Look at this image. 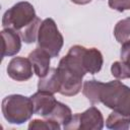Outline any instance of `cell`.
<instances>
[{
    "mask_svg": "<svg viewBox=\"0 0 130 130\" xmlns=\"http://www.w3.org/2000/svg\"><path fill=\"white\" fill-rule=\"evenodd\" d=\"M83 46H72L67 55L62 57L59 61L57 71L61 83L60 93L65 96L76 95L82 86V78L87 73L82 64V50Z\"/></svg>",
    "mask_w": 130,
    "mask_h": 130,
    "instance_id": "6da1fadb",
    "label": "cell"
},
{
    "mask_svg": "<svg viewBox=\"0 0 130 130\" xmlns=\"http://www.w3.org/2000/svg\"><path fill=\"white\" fill-rule=\"evenodd\" d=\"M123 115L130 116V87L119 80L96 83V104Z\"/></svg>",
    "mask_w": 130,
    "mask_h": 130,
    "instance_id": "7a4b0ae2",
    "label": "cell"
},
{
    "mask_svg": "<svg viewBox=\"0 0 130 130\" xmlns=\"http://www.w3.org/2000/svg\"><path fill=\"white\" fill-rule=\"evenodd\" d=\"M4 119L10 124L20 125L27 122L35 114L30 98L22 94H9L2 101L1 106Z\"/></svg>",
    "mask_w": 130,
    "mask_h": 130,
    "instance_id": "3957f363",
    "label": "cell"
},
{
    "mask_svg": "<svg viewBox=\"0 0 130 130\" xmlns=\"http://www.w3.org/2000/svg\"><path fill=\"white\" fill-rule=\"evenodd\" d=\"M37 17L35 7L26 1H20L7 9L2 17V26L11 28L18 34Z\"/></svg>",
    "mask_w": 130,
    "mask_h": 130,
    "instance_id": "277c9868",
    "label": "cell"
},
{
    "mask_svg": "<svg viewBox=\"0 0 130 130\" xmlns=\"http://www.w3.org/2000/svg\"><path fill=\"white\" fill-rule=\"evenodd\" d=\"M64 44V39L53 18H46L42 21L39 34L38 45L45 50L52 58L59 55Z\"/></svg>",
    "mask_w": 130,
    "mask_h": 130,
    "instance_id": "5b68a950",
    "label": "cell"
},
{
    "mask_svg": "<svg viewBox=\"0 0 130 130\" xmlns=\"http://www.w3.org/2000/svg\"><path fill=\"white\" fill-rule=\"evenodd\" d=\"M104 127V117L102 112L95 108L90 107L83 113L74 114L71 120L63 126L65 130H101Z\"/></svg>",
    "mask_w": 130,
    "mask_h": 130,
    "instance_id": "8992f818",
    "label": "cell"
},
{
    "mask_svg": "<svg viewBox=\"0 0 130 130\" xmlns=\"http://www.w3.org/2000/svg\"><path fill=\"white\" fill-rule=\"evenodd\" d=\"M8 76L16 81H26L32 77V65L28 58L13 57L7 65Z\"/></svg>",
    "mask_w": 130,
    "mask_h": 130,
    "instance_id": "52a82bcc",
    "label": "cell"
},
{
    "mask_svg": "<svg viewBox=\"0 0 130 130\" xmlns=\"http://www.w3.org/2000/svg\"><path fill=\"white\" fill-rule=\"evenodd\" d=\"M30 99L34 104L35 114L40 115L44 118H46L52 112L58 102L55 99L54 93L44 90H38L30 96Z\"/></svg>",
    "mask_w": 130,
    "mask_h": 130,
    "instance_id": "ba28073f",
    "label": "cell"
},
{
    "mask_svg": "<svg viewBox=\"0 0 130 130\" xmlns=\"http://www.w3.org/2000/svg\"><path fill=\"white\" fill-rule=\"evenodd\" d=\"M2 37V58L15 56L21 49V37L20 35L11 29L4 28L1 31Z\"/></svg>",
    "mask_w": 130,
    "mask_h": 130,
    "instance_id": "9c48e42d",
    "label": "cell"
},
{
    "mask_svg": "<svg viewBox=\"0 0 130 130\" xmlns=\"http://www.w3.org/2000/svg\"><path fill=\"white\" fill-rule=\"evenodd\" d=\"M51 56L40 47L36 48L28 54V59L34 67L35 73L40 77H45L50 70Z\"/></svg>",
    "mask_w": 130,
    "mask_h": 130,
    "instance_id": "30bf717a",
    "label": "cell"
},
{
    "mask_svg": "<svg viewBox=\"0 0 130 130\" xmlns=\"http://www.w3.org/2000/svg\"><path fill=\"white\" fill-rule=\"evenodd\" d=\"M81 59L84 69L89 74H95L100 72L104 64L103 54L96 48L87 49L84 47L82 51Z\"/></svg>",
    "mask_w": 130,
    "mask_h": 130,
    "instance_id": "8fae6325",
    "label": "cell"
},
{
    "mask_svg": "<svg viewBox=\"0 0 130 130\" xmlns=\"http://www.w3.org/2000/svg\"><path fill=\"white\" fill-rule=\"evenodd\" d=\"M61 83L58 75L57 68H50L48 74L45 77L40 78L38 82V90H44L51 93L59 92Z\"/></svg>",
    "mask_w": 130,
    "mask_h": 130,
    "instance_id": "7c38bea8",
    "label": "cell"
},
{
    "mask_svg": "<svg viewBox=\"0 0 130 130\" xmlns=\"http://www.w3.org/2000/svg\"><path fill=\"white\" fill-rule=\"evenodd\" d=\"M72 116L73 115H72L71 109L67 105H65L61 102H57V104L54 107V109L52 110V112L45 119H50L52 121L59 123L60 125L65 126L71 120Z\"/></svg>",
    "mask_w": 130,
    "mask_h": 130,
    "instance_id": "4fadbf2b",
    "label": "cell"
},
{
    "mask_svg": "<svg viewBox=\"0 0 130 130\" xmlns=\"http://www.w3.org/2000/svg\"><path fill=\"white\" fill-rule=\"evenodd\" d=\"M106 126L113 130H127L130 128V116L113 111L106 120Z\"/></svg>",
    "mask_w": 130,
    "mask_h": 130,
    "instance_id": "5bb4252c",
    "label": "cell"
},
{
    "mask_svg": "<svg viewBox=\"0 0 130 130\" xmlns=\"http://www.w3.org/2000/svg\"><path fill=\"white\" fill-rule=\"evenodd\" d=\"M42 21L43 20H41V18H39L37 16L36 19L30 24H28L26 27H24L19 32L21 40L24 43L31 44V43H35L36 41H38V34H39V29H40Z\"/></svg>",
    "mask_w": 130,
    "mask_h": 130,
    "instance_id": "9a60e30c",
    "label": "cell"
},
{
    "mask_svg": "<svg viewBox=\"0 0 130 130\" xmlns=\"http://www.w3.org/2000/svg\"><path fill=\"white\" fill-rule=\"evenodd\" d=\"M114 36L118 43L123 44L130 40V17L119 20L114 27Z\"/></svg>",
    "mask_w": 130,
    "mask_h": 130,
    "instance_id": "2e32d148",
    "label": "cell"
},
{
    "mask_svg": "<svg viewBox=\"0 0 130 130\" xmlns=\"http://www.w3.org/2000/svg\"><path fill=\"white\" fill-rule=\"evenodd\" d=\"M112 75L117 79L130 78V65L124 61H115L111 66Z\"/></svg>",
    "mask_w": 130,
    "mask_h": 130,
    "instance_id": "e0dca14e",
    "label": "cell"
},
{
    "mask_svg": "<svg viewBox=\"0 0 130 130\" xmlns=\"http://www.w3.org/2000/svg\"><path fill=\"white\" fill-rule=\"evenodd\" d=\"M28 129L34 130V129H45V130H60L61 126L59 123L52 121L50 119H34L29 122L28 124Z\"/></svg>",
    "mask_w": 130,
    "mask_h": 130,
    "instance_id": "ac0fdd59",
    "label": "cell"
},
{
    "mask_svg": "<svg viewBox=\"0 0 130 130\" xmlns=\"http://www.w3.org/2000/svg\"><path fill=\"white\" fill-rule=\"evenodd\" d=\"M108 4L112 9L119 12L130 10V0H109Z\"/></svg>",
    "mask_w": 130,
    "mask_h": 130,
    "instance_id": "d6986e66",
    "label": "cell"
},
{
    "mask_svg": "<svg viewBox=\"0 0 130 130\" xmlns=\"http://www.w3.org/2000/svg\"><path fill=\"white\" fill-rule=\"evenodd\" d=\"M120 58L122 61L130 65V40L123 43L120 50Z\"/></svg>",
    "mask_w": 130,
    "mask_h": 130,
    "instance_id": "ffe728a7",
    "label": "cell"
},
{
    "mask_svg": "<svg viewBox=\"0 0 130 130\" xmlns=\"http://www.w3.org/2000/svg\"><path fill=\"white\" fill-rule=\"evenodd\" d=\"M71 2H73L77 5H85V4H88L89 2H91V0H71Z\"/></svg>",
    "mask_w": 130,
    "mask_h": 130,
    "instance_id": "44dd1931",
    "label": "cell"
}]
</instances>
